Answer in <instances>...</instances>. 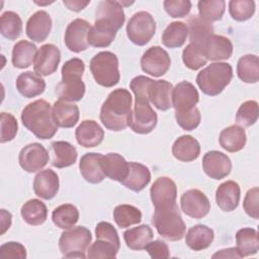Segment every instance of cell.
Masks as SVG:
<instances>
[{
	"instance_id": "6da1fadb",
	"label": "cell",
	"mask_w": 259,
	"mask_h": 259,
	"mask_svg": "<svg viewBox=\"0 0 259 259\" xmlns=\"http://www.w3.org/2000/svg\"><path fill=\"white\" fill-rule=\"evenodd\" d=\"M125 20L120 1H100L95 10V22L88 32V44L94 48H106L113 41L116 31Z\"/></svg>"
},
{
	"instance_id": "7a4b0ae2",
	"label": "cell",
	"mask_w": 259,
	"mask_h": 259,
	"mask_svg": "<svg viewBox=\"0 0 259 259\" xmlns=\"http://www.w3.org/2000/svg\"><path fill=\"white\" fill-rule=\"evenodd\" d=\"M132 95L124 88L111 91L100 109V120L109 131L119 132L128 126L132 112Z\"/></svg>"
},
{
	"instance_id": "3957f363",
	"label": "cell",
	"mask_w": 259,
	"mask_h": 259,
	"mask_svg": "<svg viewBox=\"0 0 259 259\" xmlns=\"http://www.w3.org/2000/svg\"><path fill=\"white\" fill-rule=\"evenodd\" d=\"M21 121L30 133L40 140L52 139L58 132L53 108L44 99H37L27 104L21 112Z\"/></svg>"
},
{
	"instance_id": "277c9868",
	"label": "cell",
	"mask_w": 259,
	"mask_h": 259,
	"mask_svg": "<svg viewBox=\"0 0 259 259\" xmlns=\"http://www.w3.org/2000/svg\"><path fill=\"white\" fill-rule=\"evenodd\" d=\"M85 65L81 59L73 58L62 67V81L56 87V94L60 100L75 102L83 98L85 84L82 81Z\"/></svg>"
},
{
	"instance_id": "5b68a950",
	"label": "cell",
	"mask_w": 259,
	"mask_h": 259,
	"mask_svg": "<svg viewBox=\"0 0 259 259\" xmlns=\"http://www.w3.org/2000/svg\"><path fill=\"white\" fill-rule=\"evenodd\" d=\"M233 78V68L224 62L212 63L202 69L196 77L199 89L206 95H219Z\"/></svg>"
},
{
	"instance_id": "8992f818",
	"label": "cell",
	"mask_w": 259,
	"mask_h": 259,
	"mask_svg": "<svg viewBox=\"0 0 259 259\" xmlns=\"http://www.w3.org/2000/svg\"><path fill=\"white\" fill-rule=\"evenodd\" d=\"M152 223L158 234L168 241H179L186 232V226L177 204L155 208Z\"/></svg>"
},
{
	"instance_id": "52a82bcc",
	"label": "cell",
	"mask_w": 259,
	"mask_h": 259,
	"mask_svg": "<svg viewBox=\"0 0 259 259\" xmlns=\"http://www.w3.org/2000/svg\"><path fill=\"white\" fill-rule=\"evenodd\" d=\"M90 71L95 82L103 87H113L119 82L118 59L111 52H100L90 61Z\"/></svg>"
},
{
	"instance_id": "ba28073f",
	"label": "cell",
	"mask_w": 259,
	"mask_h": 259,
	"mask_svg": "<svg viewBox=\"0 0 259 259\" xmlns=\"http://www.w3.org/2000/svg\"><path fill=\"white\" fill-rule=\"evenodd\" d=\"M91 240L92 236L87 228L83 226L72 227L62 233L59 239V248L65 258L84 259Z\"/></svg>"
},
{
	"instance_id": "9c48e42d",
	"label": "cell",
	"mask_w": 259,
	"mask_h": 259,
	"mask_svg": "<svg viewBox=\"0 0 259 259\" xmlns=\"http://www.w3.org/2000/svg\"><path fill=\"white\" fill-rule=\"evenodd\" d=\"M156 22L154 17L146 11L135 13L126 24V34L130 40L137 46H145L154 36Z\"/></svg>"
},
{
	"instance_id": "30bf717a",
	"label": "cell",
	"mask_w": 259,
	"mask_h": 259,
	"mask_svg": "<svg viewBox=\"0 0 259 259\" xmlns=\"http://www.w3.org/2000/svg\"><path fill=\"white\" fill-rule=\"evenodd\" d=\"M157 121V113L151 107L149 101L136 100L128 118V126L133 132L141 135L149 134L155 128Z\"/></svg>"
},
{
	"instance_id": "8fae6325",
	"label": "cell",
	"mask_w": 259,
	"mask_h": 259,
	"mask_svg": "<svg viewBox=\"0 0 259 259\" xmlns=\"http://www.w3.org/2000/svg\"><path fill=\"white\" fill-rule=\"evenodd\" d=\"M171 65L168 53L159 46L148 49L141 58L142 70L154 77H161L167 73Z\"/></svg>"
},
{
	"instance_id": "7c38bea8",
	"label": "cell",
	"mask_w": 259,
	"mask_h": 259,
	"mask_svg": "<svg viewBox=\"0 0 259 259\" xmlns=\"http://www.w3.org/2000/svg\"><path fill=\"white\" fill-rule=\"evenodd\" d=\"M20 167L28 172L34 173L41 170L49 162V153L38 143H31L24 146L18 157Z\"/></svg>"
},
{
	"instance_id": "4fadbf2b",
	"label": "cell",
	"mask_w": 259,
	"mask_h": 259,
	"mask_svg": "<svg viewBox=\"0 0 259 259\" xmlns=\"http://www.w3.org/2000/svg\"><path fill=\"white\" fill-rule=\"evenodd\" d=\"M182 211L193 219H202L210 210V202L206 195L199 189H189L180 198Z\"/></svg>"
},
{
	"instance_id": "5bb4252c",
	"label": "cell",
	"mask_w": 259,
	"mask_h": 259,
	"mask_svg": "<svg viewBox=\"0 0 259 259\" xmlns=\"http://www.w3.org/2000/svg\"><path fill=\"white\" fill-rule=\"evenodd\" d=\"M91 25L88 21L82 18H76L71 21L65 31V45L74 53H80L85 51L88 44V32Z\"/></svg>"
},
{
	"instance_id": "9a60e30c",
	"label": "cell",
	"mask_w": 259,
	"mask_h": 259,
	"mask_svg": "<svg viewBox=\"0 0 259 259\" xmlns=\"http://www.w3.org/2000/svg\"><path fill=\"white\" fill-rule=\"evenodd\" d=\"M199 101L197 89L188 81L179 82L172 91V106L175 113H184L192 110Z\"/></svg>"
},
{
	"instance_id": "2e32d148",
	"label": "cell",
	"mask_w": 259,
	"mask_h": 259,
	"mask_svg": "<svg viewBox=\"0 0 259 259\" xmlns=\"http://www.w3.org/2000/svg\"><path fill=\"white\" fill-rule=\"evenodd\" d=\"M150 195L155 208L176 204L177 187L169 177H159L150 189Z\"/></svg>"
},
{
	"instance_id": "e0dca14e",
	"label": "cell",
	"mask_w": 259,
	"mask_h": 259,
	"mask_svg": "<svg viewBox=\"0 0 259 259\" xmlns=\"http://www.w3.org/2000/svg\"><path fill=\"white\" fill-rule=\"evenodd\" d=\"M61 61V52L55 45L41 46L36 54L33 69L39 76H49L55 73Z\"/></svg>"
},
{
	"instance_id": "ac0fdd59",
	"label": "cell",
	"mask_w": 259,
	"mask_h": 259,
	"mask_svg": "<svg viewBox=\"0 0 259 259\" xmlns=\"http://www.w3.org/2000/svg\"><path fill=\"white\" fill-rule=\"evenodd\" d=\"M202 169L208 177L221 180L230 174L232 163L226 154L220 151H209L203 156Z\"/></svg>"
},
{
	"instance_id": "d6986e66",
	"label": "cell",
	"mask_w": 259,
	"mask_h": 259,
	"mask_svg": "<svg viewBox=\"0 0 259 259\" xmlns=\"http://www.w3.org/2000/svg\"><path fill=\"white\" fill-rule=\"evenodd\" d=\"M52 29V19L50 14L45 10H38L32 14L25 27L26 35L35 42L44 41Z\"/></svg>"
},
{
	"instance_id": "ffe728a7",
	"label": "cell",
	"mask_w": 259,
	"mask_h": 259,
	"mask_svg": "<svg viewBox=\"0 0 259 259\" xmlns=\"http://www.w3.org/2000/svg\"><path fill=\"white\" fill-rule=\"evenodd\" d=\"M59 176L52 169H46L36 174L33 180V191L42 199H52L59 191Z\"/></svg>"
},
{
	"instance_id": "44dd1931",
	"label": "cell",
	"mask_w": 259,
	"mask_h": 259,
	"mask_svg": "<svg viewBox=\"0 0 259 259\" xmlns=\"http://www.w3.org/2000/svg\"><path fill=\"white\" fill-rule=\"evenodd\" d=\"M102 157L99 153H87L81 157L79 168L83 178L89 183H100L106 177L102 169Z\"/></svg>"
},
{
	"instance_id": "7402d4cb",
	"label": "cell",
	"mask_w": 259,
	"mask_h": 259,
	"mask_svg": "<svg viewBox=\"0 0 259 259\" xmlns=\"http://www.w3.org/2000/svg\"><path fill=\"white\" fill-rule=\"evenodd\" d=\"M76 140L84 148H93L101 144L104 138L102 127L92 119L83 120L75 132Z\"/></svg>"
},
{
	"instance_id": "603a6c76",
	"label": "cell",
	"mask_w": 259,
	"mask_h": 259,
	"mask_svg": "<svg viewBox=\"0 0 259 259\" xmlns=\"http://www.w3.org/2000/svg\"><path fill=\"white\" fill-rule=\"evenodd\" d=\"M241 197L240 186L233 180H228L219 185L215 190V201L224 211H232L237 208Z\"/></svg>"
},
{
	"instance_id": "cb8c5ba5",
	"label": "cell",
	"mask_w": 259,
	"mask_h": 259,
	"mask_svg": "<svg viewBox=\"0 0 259 259\" xmlns=\"http://www.w3.org/2000/svg\"><path fill=\"white\" fill-rule=\"evenodd\" d=\"M173 85L166 80H153L150 85L149 101L159 110L165 111L172 107Z\"/></svg>"
},
{
	"instance_id": "d4e9b609",
	"label": "cell",
	"mask_w": 259,
	"mask_h": 259,
	"mask_svg": "<svg viewBox=\"0 0 259 259\" xmlns=\"http://www.w3.org/2000/svg\"><path fill=\"white\" fill-rule=\"evenodd\" d=\"M203 52L207 61L228 60L233 54V45L229 38L213 33L205 41Z\"/></svg>"
},
{
	"instance_id": "484cf974",
	"label": "cell",
	"mask_w": 259,
	"mask_h": 259,
	"mask_svg": "<svg viewBox=\"0 0 259 259\" xmlns=\"http://www.w3.org/2000/svg\"><path fill=\"white\" fill-rule=\"evenodd\" d=\"M53 116L58 126L73 127L79 120V107L72 102L59 99L53 105Z\"/></svg>"
},
{
	"instance_id": "4316f807",
	"label": "cell",
	"mask_w": 259,
	"mask_h": 259,
	"mask_svg": "<svg viewBox=\"0 0 259 259\" xmlns=\"http://www.w3.org/2000/svg\"><path fill=\"white\" fill-rule=\"evenodd\" d=\"M150 181L151 173L147 166L137 162H130L127 174L120 183L131 190L139 192L143 190Z\"/></svg>"
},
{
	"instance_id": "83f0119b",
	"label": "cell",
	"mask_w": 259,
	"mask_h": 259,
	"mask_svg": "<svg viewBox=\"0 0 259 259\" xmlns=\"http://www.w3.org/2000/svg\"><path fill=\"white\" fill-rule=\"evenodd\" d=\"M16 89L22 96L26 98H32L40 95L45 91L46 82L35 72L27 71L21 73L17 77Z\"/></svg>"
},
{
	"instance_id": "f1b7e54d",
	"label": "cell",
	"mask_w": 259,
	"mask_h": 259,
	"mask_svg": "<svg viewBox=\"0 0 259 259\" xmlns=\"http://www.w3.org/2000/svg\"><path fill=\"white\" fill-rule=\"evenodd\" d=\"M172 154L181 162H191L198 158L200 145L193 137L184 135L175 140L172 146Z\"/></svg>"
},
{
	"instance_id": "f546056e",
	"label": "cell",
	"mask_w": 259,
	"mask_h": 259,
	"mask_svg": "<svg viewBox=\"0 0 259 259\" xmlns=\"http://www.w3.org/2000/svg\"><path fill=\"white\" fill-rule=\"evenodd\" d=\"M246 133L243 126L230 125L224 128L219 137L221 147L231 153L241 151L246 145Z\"/></svg>"
},
{
	"instance_id": "4dcf8cb0",
	"label": "cell",
	"mask_w": 259,
	"mask_h": 259,
	"mask_svg": "<svg viewBox=\"0 0 259 259\" xmlns=\"http://www.w3.org/2000/svg\"><path fill=\"white\" fill-rule=\"evenodd\" d=\"M214 238L213 231L205 225L191 227L185 236L186 245L193 251H201L210 246Z\"/></svg>"
},
{
	"instance_id": "1f68e13d",
	"label": "cell",
	"mask_w": 259,
	"mask_h": 259,
	"mask_svg": "<svg viewBox=\"0 0 259 259\" xmlns=\"http://www.w3.org/2000/svg\"><path fill=\"white\" fill-rule=\"evenodd\" d=\"M102 169L106 177L111 180L121 182L128 170V162L117 153H108L102 157Z\"/></svg>"
},
{
	"instance_id": "d6a6232c",
	"label": "cell",
	"mask_w": 259,
	"mask_h": 259,
	"mask_svg": "<svg viewBox=\"0 0 259 259\" xmlns=\"http://www.w3.org/2000/svg\"><path fill=\"white\" fill-rule=\"evenodd\" d=\"M187 28L190 44H193L202 50L207 38L213 34V27L211 23L204 21L198 15H192L188 18Z\"/></svg>"
},
{
	"instance_id": "836d02e7",
	"label": "cell",
	"mask_w": 259,
	"mask_h": 259,
	"mask_svg": "<svg viewBox=\"0 0 259 259\" xmlns=\"http://www.w3.org/2000/svg\"><path fill=\"white\" fill-rule=\"evenodd\" d=\"M53 159L52 165L57 168H66L73 165L77 158L78 153L76 148L68 142L56 141L52 143Z\"/></svg>"
},
{
	"instance_id": "e575fe53",
	"label": "cell",
	"mask_w": 259,
	"mask_h": 259,
	"mask_svg": "<svg viewBox=\"0 0 259 259\" xmlns=\"http://www.w3.org/2000/svg\"><path fill=\"white\" fill-rule=\"evenodd\" d=\"M37 54L35 45L28 40L17 41L12 50V64L15 68L25 69L34 63Z\"/></svg>"
},
{
	"instance_id": "d590c367",
	"label": "cell",
	"mask_w": 259,
	"mask_h": 259,
	"mask_svg": "<svg viewBox=\"0 0 259 259\" xmlns=\"http://www.w3.org/2000/svg\"><path fill=\"white\" fill-rule=\"evenodd\" d=\"M237 250L242 257L255 255L259 250L257 231L253 228H243L236 233Z\"/></svg>"
},
{
	"instance_id": "8d00e7d4",
	"label": "cell",
	"mask_w": 259,
	"mask_h": 259,
	"mask_svg": "<svg viewBox=\"0 0 259 259\" xmlns=\"http://www.w3.org/2000/svg\"><path fill=\"white\" fill-rule=\"evenodd\" d=\"M125 245L132 250H144L153 239V231L148 225H141L123 233Z\"/></svg>"
},
{
	"instance_id": "74e56055",
	"label": "cell",
	"mask_w": 259,
	"mask_h": 259,
	"mask_svg": "<svg viewBox=\"0 0 259 259\" xmlns=\"http://www.w3.org/2000/svg\"><path fill=\"white\" fill-rule=\"evenodd\" d=\"M23 221L29 226H39L48 218V208L46 204L36 198L27 200L20 210Z\"/></svg>"
},
{
	"instance_id": "f35d334b",
	"label": "cell",
	"mask_w": 259,
	"mask_h": 259,
	"mask_svg": "<svg viewBox=\"0 0 259 259\" xmlns=\"http://www.w3.org/2000/svg\"><path fill=\"white\" fill-rule=\"evenodd\" d=\"M237 74L245 83H257L259 80V60L256 55H245L237 64Z\"/></svg>"
},
{
	"instance_id": "ab89813d",
	"label": "cell",
	"mask_w": 259,
	"mask_h": 259,
	"mask_svg": "<svg viewBox=\"0 0 259 259\" xmlns=\"http://www.w3.org/2000/svg\"><path fill=\"white\" fill-rule=\"evenodd\" d=\"M187 35V25L182 21H173L165 28L162 34V42L170 49L180 48L184 45Z\"/></svg>"
},
{
	"instance_id": "60d3db41",
	"label": "cell",
	"mask_w": 259,
	"mask_h": 259,
	"mask_svg": "<svg viewBox=\"0 0 259 259\" xmlns=\"http://www.w3.org/2000/svg\"><path fill=\"white\" fill-rule=\"evenodd\" d=\"M52 220L57 227L67 230L77 224L79 220V210L71 203L61 204L53 210Z\"/></svg>"
},
{
	"instance_id": "b9f144b4",
	"label": "cell",
	"mask_w": 259,
	"mask_h": 259,
	"mask_svg": "<svg viewBox=\"0 0 259 259\" xmlns=\"http://www.w3.org/2000/svg\"><path fill=\"white\" fill-rule=\"evenodd\" d=\"M0 31L1 34L14 40L18 38L22 32V20L20 16L13 11H6L0 17Z\"/></svg>"
},
{
	"instance_id": "7bdbcfd3",
	"label": "cell",
	"mask_w": 259,
	"mask_h": 259,
	"mask_svg": "<svg viewBox=\"0 0 259 259\" xmlns=\"http://www.w3.org/2000/svg\"><path fill=\"white\" fill-rule=\"evenodd\" d=\"M113 219L119 228H127L142 221L141 210L131 204H119L113 209Z\"/></svg>"
},
{
	"instance_id": "ee69618b",
	"label": "cell",
	"mask_w": 259,
	"mask_h": 259,
	"mask_svg": "<svg viewBox=\"0 0 259 259\" xmlns=\"http://www.w3.org/2000/svg\"><path fill=\"white\" fill-rule=\"evenodd\" d=\"M199 17L206 22L221 20L224 13L226 3L224 0H201L197 3Z\"/></svg>"
},
{
	"instance_id": "f6af8a7d",
	"label": "cell",
	"mask_w": 259,
	"mask_h": 259,
	"mask_svg": "<svg viewBox=\"0 0 259 259\" xmlns=\"http://www.w3.org/2000/svg\"><path fill=\"white\" fill-rule=\"evenodd\" d=\"M258 103L255 100L243 102L236 114V121L240 126H251L258 119Z\"/></svg>"
},
{
	"instance_id": "bcb514c9",
	"label": "cell",
	"mask_w": 259,
	"mask_h": 259,
	"mask_svg": "<svg viewBox=\"0 0 259 259\" xmlns=\"http://www.w3.org/2000/svg\"><path fill=\"white\" fill-rule=\"evenodd\" d=\"M229 12L232 18L237 21L248 20L255 12V2L252 0H231Z\"/></svg>"
},
{
	"instance_id": "7dc6e473",
	"label": "cell",
	"mask_w": 259,
	"mask_h": 259,
	"mask_svg": "<svg viewBox=\"0 0 259 259\" xmlns=\"http://www.w3.org/2000/svg\"><path fill=\"white\" fill-rule=\"evenodd\" d=\"M182 61L190 70H198L207 62L203 50L194 46L193 44H188L183 50Z\"/></svg>"
},
{
	"instance_id": "c3c4849f",
	"label": "cell",
	"mask_w": 259,
	"mask_h": 259,
	"mask_svg": "<svg viewBox=\"0 0 259 259\" xmlns=\"http://www.w3.org/2000/svg\"><path fill=\"white\" fill-rule=\"evenodd\" d=\"M118 250L109 242L98 240L88 247L87 257L88 258H115Z\"/></svg>"
},
{
	"instance_id": "681fc988",
	"label": "cell",
	"mask_w": 259,
	"mask_h": 259,
	"mask_svg": "<svg viewBox=\"0 0 259 259\" xmlns=\"http://www.w3.org/2000/svg\"><path fill=\"white\" fill-rule=\"evenodd\" d=\"M1 121V134H0V142L1 143H7L12 141L18 130V123L14 115L7 112H2L0 115Z\"/></svg>"
},
{
	"instance_id": "f907efd6",
	"label": "cell",
	"mask_w": 259,
	"mask_h": 259,
	"mask_svg": "<svg viewBox=\"0 0 259 259\" xmlns=\"http://www.w3.org/2000/svg\"><path fill=\"white\" fill-rule=\"evenodd\" d=\"M95 235H96V239L109 242L117 250H119V247H120L119 237L115 228L110 223H107V222L98 223L95 228Z\"/></svg>"
},
{
	"instance_id": "816d5d0a",
	"label": "cell",
	"mask_w": 259,
	"mask_h": 259,
	"mask_svg": "<svg viewBox=\"0 0 259 259\" xmlns=\"http://www.w3.org/2000/svg\"><path fill=\"white\" fill-rule=\"evenodd\" d=\"M163 6L171 17L182 18L190 12L191 2L189 0H165Z\"/></svg>"
},
{
	"instance_id": "f5cc1de1",
	"label": "cell",
	"mask_w": 259,
	"mask_h": 259,
	"mask_svg": "<svg viewBox=\"0 0 259 259\" xmlns=\"http://www.w3.org/2000/svg\"><path fill=\"white\" fill-rule=\"evenodd\" d=\"M175 118L181 128H183L184 131H192L199 125L201 115L199 109L197 107H194L188 112L175 113Z\"/></svg>"
},
{
	"instance_id": "db71d44e",
	"label": "cell",
	"mask_w": 259,
	"mask_h": 259,
	"mask_svg": "<svg viewBox=\"0 0 259 259\" xmlns=\"http://www.w3.org/2000/svg\"><path fill=\"white\" fill-rule=\"evenodd\" d=\"M152 82H153V79L148 78L146 76H142V75L135 77L131 81L130 87L136 96V100L149 101L148 92Z\"/></svg>"
},
{
	"instance_id": "11a10c76",
	"label": "cell",
	"mask_w": 259,
	"mask_h": 259,
	"mask_svg": "<svg viewBox=\"0 0 259 259\" xmlns=\"http://www.w3.org/2000/svg\"><path fill=\"white\" fill-rule=\"evenodd\" d=\"M258 202H259V189L258 187H253L247 191L243 201V207L245 212L249 217L255 220L259 218Z\"/></svg>"
},
{
	"instance_id": "9f6ffc18",
	"label": "cell",
	"mask_w": 259,
	"mask_h": 259,
	"mask_svg": "<svg viewBox=\"0 0 259 259\" xmlns=\"http://www.w3.org/2000/svg\"><path fill=\"white\" fill-rule=\"evenodd\" d=\"M0 258L2 259H25L26 249L18 242H7L0 247Z\"/></svg>"
},
{
	"instance_id": "6f0895ef",
	"label": "cell",
	"mask_w": 259,
	"mask_h": 259,
	"mask_svg": "<svg viewBox=\"0 0 259 259\" xmlns=\"http://www.w3.org/2000/svg\"><path fill=\"white\" fill-rule=\"evenodd\" d=\"M145 249L153 259H167L170 257L168 245L162 240L151 241Z\"/></svg>"
},
{
	"instance_id": "680465c9",
	"label": "cell",
	"mask_w": 259,
	"mask_h": 259,
	"mask_svg": "<svg viewBox=\"0 0 259 259\" xmlns=\"http://www.w3.org/2000/svg\"><path fill=\"white\" fill-rule=\"evenodd\" d=\"M89 3H90V1H80V0H64L63 1V4L68 9L75 11V12H79V11L83 10Z\"/></svg>"
},
{
	"instance_id": "91938a15",
	"label": "cell",
	"mask_w": 259,
	"mask_h": 259,
	"mask_svg": "<svg viewBox=\"0 0 259 259\" xmlns=\"http://www.w3.org/2000/svg\"><path fill=\"white\" fill-rule=\"evenodd\" d=\"M212 258H241L237 248L223 249L212 255Z\"/></svg>"
},
{
	"instance_id": "94428289",
	"label": "cell",
	"mask_w": 259,
	"mask_h": 259,
	"mask_svg": "<svg viewBox=\"0 0 259 259\" xmlns=\"http://www.w3.org/2000/svg\"><path fill=\"white\" fill-rule=\"evenodd\" d=\"M12 215L9 211L5 209H1V235H3L11 226Z\"/></svg>"
}]
</instances>
